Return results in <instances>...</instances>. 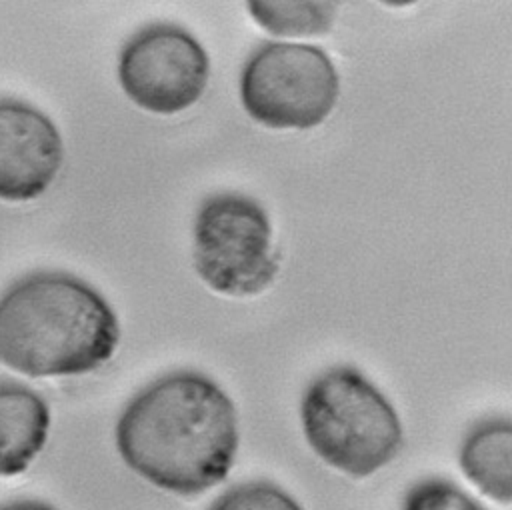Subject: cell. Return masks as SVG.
<instances>
[{
  "label": "cell",
  "instance_id": "cell-1",
  "mask_svg": "<svg viewBox=\"0 0 512 510\" xmlns=\"http://www.w3.org/2000/svg\"><path fill=\"white\" fill-rule=\"evenodd\" d=\"M116 448L154 486L200 494L222 482L236 458V410L224 390L192 370L144 386L116 424Z\"/></svg>",
  "mask_w": 512,
  "mask_h": 510
},
{
  "label": "cell",
  "instance_id": "cell-2",
  "mask_svg": "<svg viewBox=\"0 0 512 510\" xmlns=\"http://www.w3.org/2000/svg\"><path fill=\"white\" fill-rule=\"evenodd\" d=\"M120 328L106 298L66 272H36L0 298V362L20 374L74 376L100 368Z\"/></svg>",
  "mask_w": 512,
  "mask_h": 510
},
{
  "label": "cell",
  "instance_id": "cell-3",
  "mask_svg": "<svg viewBox=\"0 0 512 510\" xmlns=\"http://www.w3.org/2000/svg\"><path fill=\"white\" fill-rule=\"evenodd\" d=\"M300 418L310 448L354 478L374 474L402 448V424L394 406L350 366H334L308 384Z\"/></svg>",
  "mask_w": 512,
  "mask_h": 510
},
{
  "label": "cell",
  "instance_id": "cell-4",
  "mask_svg": "<svg viewBox=\"0 0 512 510\" xmlns=\"http://www.w3.org/2000/svg\"><path fill=\"white\" fill-rule=\"evenodd\" d=\"M338 94L332 60L310 44L264 42L240 76L244 110L268 128H314L328 118Z\"/></svg>",
  "mask_w": 512,
  "mask_h": 510
},
{
  "label": "cell",
  "instance_id": "cell-5",
  "mask_svg": "<svg viewBox=\"0 0 512 510\" xmlns=\"http://www.w3.org/2000/svg\"><path fill=\"white\" fill-rule=\"evenodd\" d=\"M272 226L266 210L244 194L206 198L194 220V266L216 292L252 296L266 290L278 272Z\"/></svg>",
  "mask_w": 512,
  "mask_h": 510
},
{
  "label": "cell",
  "instance_id": "cell-6",
  "mask_svg": "<svg viewBox=\"0 0 512 510\" xmlns=\"http://www.w3.org/2000/svg\"><path fill=\"white\" fill-rule=\"evenodd\" d=\"M210 76L202 44L182 26L150 24L136 32L118 58L124 94L154 114H178L200 100Z\"/></svg>",
  "mask_w": 512,
  "mask_h": 510
},
{
  "label": "cell",
  "instance_id": "cell-7",
  "mask_svg": "<svg viewBox=\"0 0 512 510\" xmlns=\"http://www.w3.org/2000/svg\"><path fill=\"white\" fill-rule=\"evenodd\" d=\"M64 160V144L54 122L38 108L0 100V198L34 200L48 190Z\"/></svg>",
  "mask_w": 512,
  "mask_h": 510
},
{
  "label": "cell",
  "instance_id": "cell-8",
  "mask_svg": "<svg viewBox=\"0 0 512 510\" xmlns=\"http://www.w3.org/2000/svg\"><path fill=\"white\" fill-rule=\"evenodd\" d=\"M48 404L30 388L0 382V476L22 474L44 448Z\"/></svg>",
  "mask_w": 512,
  "mask_h": 510
},
{
  "label": "cell",
  "instance_id": "cell-9",
  "mask_svg": "<svg viewBox=\"0 0 512 510\" xmlns=\"http://www.w3.org/2000/svg\"><path fill=\"white\" fill-rule=\"evenodd\" d=\"M458 462L466 478L488 498L512 502V418L476 422L464 436Z\"/></svg>",
  "mask_w": 512,
  "mask_h": 510
},
{
  "label": "cell",
  "instance_id": "cell-10",
  "mask_svg": "<svg viewBox=\"0 0 512 510\" xmlns=\"http://www.w3.org/2000/svg\"><path fill=\"white\" fill-rule=\"evenodd\" d=\"M250 16L264 30L278 36H318L330 32L336 18L334 2H262L246 4Z\"/></svg>",
  "mask_w": 512,
  "mask_h": 510
},
{
  "label": "cell",
  "instance_id": "cell-11",
  "mask_svg": "<svg viewBox=\"0 0 512 510\" xmlns=\"http://www.w3.org/2000/svg\"><path fill=\"white\" fill-rule=\"evenodd\" d=\"M402 510H484L456 484L442 478L416 482L404 496Z\"/></svg>",
  "mask_w": 512,
  "mask_h": 510
},
{
  "label": "cell",
  "instance_id": "cell-12",
  "mask_svg": "<svg viewBox=\"0 0 512 510\" xmlns=\"http://www.w3.org/2000/svg\"><path fill=\"white\" fill-rule=\"evenodd\" d=\"M210 510H302L282 488L270 482H246L222 494Z\"/></svg>",
  "mask_w": 512,
  "mask_h": 510
},
{
  "label": "cell",
  "instance_id": "cell-13",
  "mask_svg": "<svg viewBox=\"0 0 512 510\" xmlns=\"http://www.w3.org/2000/svg\"><path fill=\"white\" fill-rule=\"evenodd\" d=\"M0 510H54V508L44 502H38V500H18V502H10V504L2 506Z\"/></svg>",
  "mask_w": 512,
  "mask_h": 510
}]
</instances>
